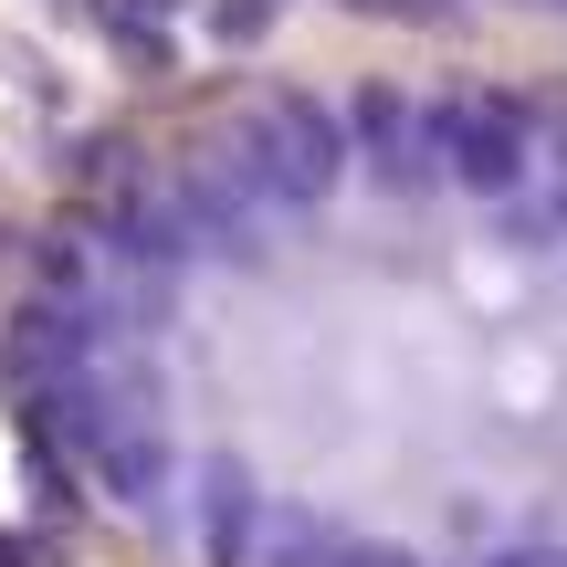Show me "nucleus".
<instances>
[{"label":"nucleus","mask_w":567,"mask_h":567,"mask_svg":"<svg viewBox=\"0 0 567 567\" xmlns=\"http://www.w3.org/2000/svg\"><path fill=\"white\" fill-rule=\"evenodd\" d=\"M0 379L158 567H567V179L189 137L53 221Z\"/></svg>","instance_id":"1"}]
</instances>
